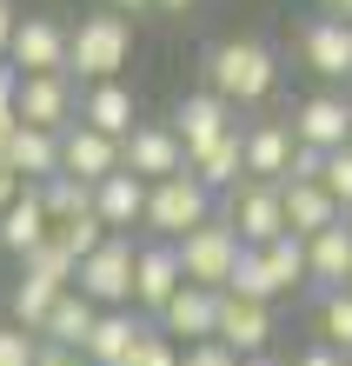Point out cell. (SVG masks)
<instances>
[{"instance_id":"obj_1","label":"cell","mask_w":352,"mask_h":366,"mask_svg":"<svg viewBox=\"0 0 352 366\" xmlns=\"http://www.w3.org/2000/svg\"><path fill=\"white\" fill-rule=\"evenodd\" d=\"M206 87L226 94L233 107H259L273 87H279V54L266 40H213L206 47Z\"/></svg>"},{"instance_id":"obj_2","label":"cell","mask_w":352,"mask_h":366,"mask_svg":"<svg viewBox=\"0 0 352 366\" xmlns=\"http://www.w3.org/2000/svg\"><path fill=\"white\" fill-rule=\"evenodd\" d=\"M126 60H134V20H126V14H114V7L80 14L67 74H74V80H86V87H100V80H120V67H126Z\"/></svg>"},{"instance_id":"obj_3","label":"cell","mask_w":352,"mask_h":366,"mask_svg":"<svg viewBox=\"0 0 352 366\" xmlns=\"http://www.w3.org/2000/svg\"><path fill=\"white\" fill-rule=\"evenodd\" d=\"M219 213V193L193 174H173V180H153V207H146V240H186L193 227H206Z\"/></svg>"},{"instance_id":"obj_4","label":"cell","mask_w":352,"mask_h":366,"mask_svg":"<svg viewBox=\"0 0 352 366\" xmlns=\"http://www.w3.org/2000/svg\"><path fill=\"white\" fill-rule=\"evenodd\" d=\"M173 247H180V267H186L193 287H219V293L233 287V267L246 260V240H239V227L226 213H213L206 227H193L186 240H173Z\"/></svg>"},{"instance_id":"obj_5","label":"cell","mask_w":352,"mask_h":366,"mask_svg":"<svg viewBox=\"0 0 352 366\" xmlns=\"http://www.w3.org/2000/svg\"><path fill=\"white\" fill-rule=\"evenodd\" d=\"M134 260H140V240H134V233H106V240L80 260V280H74V287L94 300L100 313L134 307Z\"/></svg>"},{"instance_id":"obj_6","label":"cell","mask_w":352,"mask_h":366,"mask_svg":"<svg viewBox=\"0 0 352 366\" xmlns=\"http://www.w3.org/2000/svg\"><path fill=\"white\" fill-rule=\"evenodd\" d=\"M219 213L239 227V240H246V247H273V240L293 233V227H286V193H279L273 180H239Z\"/></svg>"},{"instance_id":"obj_7","label":"cell","mask_w":352,"mask_h":366,"mask_svg":"<svg viewBox=\"0 0 352 366\" xmlns=\"http://www.w3.org/2000/svg\"><path fill=\"white\" fill-rule=\"evenodd\" d=\"M67 60H74V27H60L54 14H20L7 67H20V74H67Z\"/></svg>"},{"instance_id":"obj_8","label":"cell","mask_w":352,"mask_h":366,"mask_svg":"<svg viewBox=\"0 0 352 366\" xmlns=\"http://www.w3.org/2000/svg\"><path fill=\"white\" fill-rule=\"evenodd\" d=\"M186 287V267H180V247L173 240H140V260H134V307L146 320L166 313V300Z\"/></svg>"},{"instance_id":"obj_9","label":"cell","mask_w":352,"mask_h":366,"mask_svg":"<svg viewBox=\"0 0 352 366\" xmlns=\"http://www.w3.org/2000/svg\"><path fill=\"white\" fill-rule=\"evenodd\" d=\"M120 167H126V140L100 134V127H86V120H74L67 134H60V174L100 187L106 174H120Z\"/></svg>"},{"instance_id":"obj_10","label":"cell","mask_w":352,"mask_h":366,"mask_svg":"<svg viewBox=\"0 0 352 366\" xmlns=\"http://www.w3.org/2000/svg\"><path fill=\"white\" fill-rule=\"evenodd\" d=\"M193 154H186V140L173 134V120H140L134 134H126V174H140V180H173V174H186Z\"/></svg>"},{"instance_id":"obj_11","label":"cell","mask_w":352,"mask_h":366,"mask_svg":"<svg viewBox=\"0 0 352 366\" xmlns=\"http://www.w3.org/2000/svg\"><path fill=\"white\" fill-rule=\"evenodd\" d=\"M233 127H239V107H233L226 94H213V87H193V94L173 100V134L186 140V154H200V147L226 140Z\"/></svg>"},{"instance_id":"obj_12","label":"cell","mask_w":352,"mask_h":366,"mask_svg":"<svg viewBox=\"0 0 352 366\" xmlns=\"http://www.w3.org/2000/svg\"><path fill=\"white\" fill-rule=\"evenodd\" d=\"M20 120L47 127V134H67V127L80 120L74 74H20Z\"/></svg>"},{"instance_id":"obj_13","label":"cell","mask_w":352,"mask_h":366,"mask_svg":"<svg viewBox=\"0 0 352 366\" xmlns=\"http://www.w3.org/2000/svg\"><path fill=\"white\" fill-rule=\"evenodd\" d=\"M293 134L299 147H319V154H339V147H352V100L346 94H306L293 107Z\"/></svg>"},{"instance_id":"obj_14","label":"cell","mask_w":352,"mask_h":366,"mask_svg":"<svg viewBox=\"0 0 352 366\" xmlns=\"http://www.w3.org/2000/svg\"><path fill=\"white\" fill-rule=\"evenodd\" d=\"M299 60L319 80H352V20L339 14H313L299 27Z\"/></svg>"},{"instance_id":"obj_15","label":"cell","mask_w":352,"mask_h":366,"mask_svg":"<svg viewBox=\"0 0 352 366\" xmlns=\"http://www.w3.org/2000/svg\"><path fill=\"white\" fill-rule=\"evenodd\" d=\"M219 347H233L239 360L266 353L273 347V300H246V293H226L219 300Z\"/></svg>"},{"instance_id":"obj_16","label":"cell","mask_w":352,"mask_h":366,"mask_svg":"<svg viewBox=\"0 0 352 366\" xmlns=\"http://www.w3.org/2000/svg\"><path fill=\"white\" fill-rule=\"evenodd\" d=\"M219 300H226L219 287H193V280H186V287L166 300L160 333H173L180 347H200V340H213V333H219Z\"/></svg>"},{"instance_id":"obj_17","label":"cell","mask_w":352,"mask_h":366,"mask_svg":"<svg viewBox=\"0 0 352 366\" xmlns=\"http://www.w3.org/2000/svg\"><path fill=\"white\" fill-rule=\"evenodd\" d=\"M146 207H153V180L126 174V167H120V174H106V180L94 187V213H100L114 233H134V227L146 233Z\"/></svg>"},{"instance_id":"obj_18","label":"cell","mask_w":352,"mask_h":366,"mask_svg":"<svg viewBox=\"0 0 352 366\" xmlns=\"http://www.w3.org/2000/svg\"><path fill=\"white\" fill-rule=\"evenodd\" d=\"M293 154H299V134L293 120H253L246 127V180H286L293 174Z\"/></svg>"},{"instance_id":"obj_19","label":"cell","mask_w":352,"mask_h":366,"mask_svg":"<svg viewBox=\"0 0 352 366\" xmlns=\"http://www.w3.org/2000/svg\"><path fill=\"white\" fill-rule=\"evenodd\" d=\"M47 240H54V213H47V200H40V187H27L7 213H0V253L27 260V253L47 247Z\"/></svg>"},{"instance_id":"obj_20","label":"cell","mask_w":352,"mask_h":366,"mask_svg":"<svg viewBox=\"0 0 352 366\" xmlns=\"http://www.w3.org/2000/svg\"><path fill=\"white\" fill-rule=\"evenodd\" d=\"M279 193H286V227H293L299 240H313V233H326V227L346 220V207L326 193V180H286Z\"/></svg>"},{"instance_id":"obj_21","label":"cell","mask_w":352,"mask_h":366,"mask_svg":"<svg viewBox=\"0 0 352 366\" xmlns=\"http://www.w3.org/2000/svg\"><path fill=\"white\" fill-rule=\"evenodd\" d=\"M80 120L100 127V134H114V140H126V134L140 127V100H134L126 80H100V87L80 94Z\"/></svg>"},{"instance_id":"obj_22","label":"cell","mask_w":352,"mask_h":366,"mask_svg":"<svg viewBox=\"0 0 352 366\" xmlns=\"http://www.w3.org/2000/svg\"><path fill=\"white\" fill-rule=\"evenodd\" d=\"M146 327H153V320H146L140 307H114V313H100L94 340H86V360H94V366H126Z\"/></svg>"},{"instance_id":"obj_23","label":"cell","mask_w":352,"mask_h":366,"mask_svg":"<svg viewBox=\"0 0 352 366\" xmlns=\"http://www.w3.org/2000/svg\"><path fill=\"white\" fill-rule=\"evenodd\" d=\"M306 273H313V287H319V293L352 287V227H346V220L306 240Z\"/></svg>"},{"instance_id":"obj_24","label":"cell","mask_w":352,"mask_h":366,"mask_svg":"<svg viewBox=\"0 0 352 366\" xmlns=\"http://www.w3.org/2000/svg\"><path fill=\"white\" fill-rule=\"evenodd\" d=\"M0 160H7L27 187H40V180L60 174V134H47V127H20V134L0 147Z\"/></svg>"},{"instance_id":"obj_25","label":"cell","mask_w":352,"mask_h":366,"mask_svg":"<svg viewBox=\"0 0 352 366\" xmlns=\"http://www.w3.org/2000/svg\"><path fill=\"white\" fill-rule=\"evenodd\" d=\"M94 327H100V307L86 300L80 287L74 293H60V307L47 313V327H40V340L47 347H74V353H86V340H94Z\"/></svg>"},{"instance_id":"obj_26","label":"cell","mask_w":352,"mask_h":366,"mask_svg":"<svg viewBox=\"0 0 352 366\" xmlns=\"http://www.w3.org/2000/svg\"><path fill=\"white\" fill-rule=\"evenodd\" d=\"M193 174H200L213 193H233L239 180H246V127H233L226 140L200 147V154H193Z\"/></svg>"},{"instance_id":"obj_27","label":"cell","mask_w":352,"mask_h":366,"mask_svg":"<svg viewBox=\"0 0 352 366\" xmlns=\"http://www.w3.org/2000/svg\"><path fill=\"white\" fill-rule=\"evenodd\" d=\"M60 293H74V287H54V280H40V273H20L14 293H7V320H20L27 333H40V327H47V313L60 307Z\"/></svg>"},{"instance_id":"obj_28","label":"cell","mask_w":352,"mask_h":366,"mask_svg":"<svg viewBox=\"0 0 352 366\" xmlns=\"http://www.w3.org/2000/svg\"><path fill=\"white\" fill-rule=\"evenodd\" d=\"M259 260H266V280H273V293H299V287H313V273H306V240L299 233H286V240L273 247H259Z\"/></svg>"},{"instance_id":"obj_29","label":"cell","mask_w":352,"mask_h":366,"mask_svg":"<svg viewBox=\"0 0 352 366\" xmlns=\"http://www.w3.org/2000/svg\"><path fill=\"white\" fill-rule=\"evenodd\" d=\"M40 200H47L54 227H67V220H86V213H94V187L74 180V174H54V180H40Z\"/></svg>"},{"instance_id":"obj_30","label":"cell","mask_w":352,"mask_h":366,"mask_svg":"<svg viewBox=\"0 0 352 366\" xmlns=\"http://www.w3.org/2000/svg\"><path fill=\"white\" fill-rule=\"evenodd\" d=\"M313 327H319V340H326V347L352 353V287H339V293H319Z\"/></svg>"},{"instance_id":"obj_31","label":"cell","mask_w":352,"mask_h":366,"mask_svg":"<svg viewBox=\"0 0 352 366\" xmlns=\"http://www.w3.org/2000/svg\"><path fill=\"white\" fill-rule=\"evenodd\" d=\"M20 273H40V280H54V287H74V280H80V260L60 240H47V247H34L27 260H20Z\"/></svg>"},{"instance_id":"obj_32","label":"cell","mask_w":352,"mask_h":366,"mask_svg":"<svg viewBox=\"0 0 352 366\" xmlns=\"http://www.w3.org/2000/svg\"><path fill=\"white\" fill-rule=\"evenodd\" d=\"M126 366H186V347L173 333H160V320H153V327L140 333V347H134V360Z\"/></svg>"},{"instance_id":"obj_33","label":"cell","mask_w":352,"mask_h":366,"mask_svg":"<svg viewBox=\"0 0 352 366\" xmlns=\"http://www.w3.org/2000/svg\"><path fill=\"white\" fill-rule=\"evenodd\" d=\"M40 347H47L40 333H27L20 320H0V366H34Z\"/></svg>"},{"instance_id":"obj_34","label":"cell","mask_w":352,"mask_h":366,"mask_svg":"<svg viewBox=\"0 0 352 366\" xmlns=\"http://www.w3.org/2000/svg\"><path fill=\"white\" fill-rule=\"evenodd\" d=\"M106 233H114V227H106V220H100V213H86V220H67V227H54V240H60V247H67V253H74V260H86V253H94V247L106 240Z\"/></svg>"},{"instance_id":"obj_35","label":"cell","mask_w":352,"mask_h":366,"mask_svg":"<svg viewBox=\"0 0 352 366\" xmlns=\"http://www.w3.org/2000/svg\"><path fill=\"white\" fill-rule=\"evenodd\" d=\"M226 293H246V300H279L273 280H266V260H259V247H246V260L233 267V287Z\"/></svg>"},{"instance_id":"obj_36","label":"cell","mask_w":352,"mask_h":366,"mask_svg":"<svg viewBox=\"0 0 352 366\" xmlns=\"http://www.w3.org/2000/svg\"><path fill=\"white\" fill-rule=\"evenodd\" d=\"M20 127H27V120H20V67L0 60V147H7Z\"/></svg>"},{"instance_id":"obj_37","label":"cell","mask_w":352,"mask_h":366,"mask_svg":"<svg viewBox=\"0 0 352 366\" xmlns=\"http://www.w3.org/2000/svg\"><path fill=\"white\" fill-rule=\"evenodd\" d=\"M326 193L352 213V147H339V154H326Z\"/></svg>"},{"instance_id":"obj_38","label":"cell","mask_w":352,"mask_h":366,"mask_svg":"<svg viewBox=\"0 0 352 366\" xmlns=\"http://www.w3.org/2000/svg\"><path fill=\"white\" fill-rule=\"evenodd\" d=\"M186 366H246L233 347H219V340H200V347H186Z\"/></svg>"},{"instance_id":"obj_39","label":"cell","mask_w":352,"mask_h":366,"mask_svg":"<svg viewBox=\"0 0 352 366\" xmlns=\"http://www.w3.org/2000/svg\"><path fill=\"white\" fill-rule=\"evenodd\" d=\"M286 180H326V154H319V147H299V154H293V174H286ZM279 180V187H286Z\"/></svg>"},{"instance_id":"obj_40","label":"cell","mask_w":352,"mask_h":366,"mask_svg":"<svg viewBox=\"0 0 352 366\" xmlns=\"http://www.w3.org/2000/svg\"><path fill=\"white\" fill-rule=\"evenodd\" d=\"M352 353H339V347H326V340H313L306 353H293V366H346Z\"/></svg>"},{"instance_id":"obj_41","label":"cell","mask_w":352,"mask_h":366,"mask_svg":"<svg viewBox=\"0 0 352 366\" xmlns=\"http://www.w3.org/2000/svg\"><path fill=\"white\" fill-rule=\"evenodd\" d=\"M34 366H94L86 353H74V347H40V360Z\"/></svg>"},{"instance_id":"obj_42","label":"cell","mask_w":352,"mask_h":366,"mask_svg":"<svg viewBox=\"0 0 352 366\" xmlns=\"http://www.w3.org/2000/svg\"><path fill=\"white\" fill-rule=\"evenodd\" d=\"M20 193H27V180H20V174H14V167H7V160H0V213H7V207L20 200Z\"/></svg>"},{"instance_id":"obj_43","label":"cell","mask_w":352,"mask_h":366,"mask_svg":"<svg viewBox=\"0 0 352 366\" xmlns=\"http://www.w3.org/2000/svg\"><path fill=\"white\" fill-rule=\"evenodd\" d=\"M14 27H20V7L0 0V60H7V47H14Z\"/></svg>"},{"instance_id":"obj_44","label":"cell","mask_w":352,"mask_h":366,"mask_svg":"<svg viewBox=\"0 0 352 366\" xmlns=\"http://www.w3.org/2000/svg\"><path fill=\"white\" fill-rule=\"evenodd\" d=\"M100 7H114V14H146L153 0H100Z\"/></svg>"},{"instance_id":"obj_45","label":"cell","mask_w":352,"mask_h":366,"mask_svg":"<svg viewBox=\"0 0 352 366\" xmlns=\"http://www.w3.org/2000/svg\"><path fill=\"white\" fill-rule=\"evenodd\" d=\"M153 7H160V14H193L200 0H153Z\"/></svg>"},{"instance_id":"obj_46","label":"cell","mask_w":352,"mask_h":366,"mask_svg":"<svg viewBox=\"0 0 352 366\" xmlns=\"http://www.w3.org/2000/svg\"><path fill=\"white\" fill-rule=\"evenodd\" d=\"M319 14H339V20H352V0H319Z\"/></svg>"},{"instance_id":"obj_47","label":"cell","mask_w":352,"mask_h":366,"mask_svg":"<svg viewBox=\"0 0 352 366\" xmlns=\"http://www.w3.org/2000/svg\"><path fill=\"white\" fill-rule=\"evenodd\" d=\"M246 366H293V360H273V353H253Z\"/></svg>"},{"instance_id":"obj_48","label":"cell","mask_w":352,"mask_h":366,"mask_svg":"<svg viewBox=\"0 0 352 366\" xmlns=\"http://www.w3.org/2000/svg\"><path fill=\"white\" fill-rule=\"evenodd\" d=\"M346 227H352V213H346Z\"/></svg>"},{"instance_id":"obj_49","label":"cell","mask_w":352,"mask_h":366,"mask_svg":"<svg viewBox=\"0 0 352 366\" xmlns=\"http://www.w3.org/2000/svg\"><path fill=\"white\" fill-rule=\"evenodd\" d=\"M346 366H352V360H346Z\"/></svg>"}]
</instances>
